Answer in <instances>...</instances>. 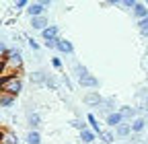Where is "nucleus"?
Wrapping results in <instances>:
<instances>
[{
  "mask_svg": "<svg viewBox=\"0 0 148 144\" xmlns=\"http://www.w3.org/2000/svg\"><path fill=\"white\" fill-rule=\"evenodd\" d=\"M86 123L90 125V130H92V132H95L97 136H101V134H103V130H101V125H99V121H97V117H95V115H92V113H88V115H86Z\"/></svg>",
  "mask_w": 148,
  "mask_h": 144,
  "instance_id": "nucleus-14",
  "label": "nucleus"
},
{
  "mask_svg": "<svg viewBox=\"0 0 148 144\" xmlns=\"http://www.w3.org/2000/svg\"><path fill=\"white\" fill-rule=\"evenodd\" d=\"M78 84L84 86V88H97L99 86V80H97V76H92L90 72H88V74H84L82 78H78Z\"/></svg>",
  "mask_w": 148,
  "mask_h": 144,
  "instance_id": "nucleus-6",
  "label": "nucleus"
},
{
  "mask_svg": "<svg viewBox=\"0 0 148 144\" xmlns=\"http://www.w3.org/2000/svg\"><path fill=\"white\" fill-rule=\"evenodd\" d=\"M8 49H10V47H6L4 41H0V60H4V58L8 56Z\"/></svg>",
  "mask_w": 148,
  "mask_h": 144,
  "instance_id": "nucleus-28",
  "label": "nucleus"
},
{
  "mask_svg": "<svg viewBox=\"0 0 148 144\" xmlns=\"http://www.w3.org/2000/svg\"><path fill=\"white\" fill-rule=\"evenodd\" d=\"M12 103H14V97L12 95L0 91V107H12Z\"/></svg>",
  "mask_w": 148,
  "mask_h": 144,
  "instance_id": "nucleus-19",
  "label": "nucleus"
},
{
  "mask_svg": "<svg viewBox=\"0 0 148 144\" xmlns=\"http://www.w3.org/2000/svg\"><path fill=\"white\" fill-rule=\"evenodd\" d=\"M113 105H115V101H113V99H103V103H101L99 109H101V111L105 113V117H107L109 113H113V109H115Z\"/></svg>",
  "mask_w": 148,
  "mask_h": 144,
  "instance_id": "nucleus-16",
  "label": "nucleus"
},
{
  "mask_svg": "<svg viewBox=\"0 0 148 144\" xmlns=\"http://www.w3.org/2000/svg\"><path fill=\"white\" fill-rule=\"evenodd\" d=\"M58 51H62V53H72L74 51V45H72V41H68V39H58V47H56Z\"/></svg>",
  "mask_w": 148,
  "mask_h": 144,
  "instance_id": "nucleus-13",
  "label": "nucleus"
},
{
  "mask_svg": "<svg viewBox=\"0 0 148 144\" xmlns=\"http://www.w3.org/2000/svg\"><path fill=\"white\" fill-rule=\"evenodd\" d=\"M130 125H132V132L140 134V132H144V128H146V117H136Z\"/></svg>",
  "mask_w": 148,
  "mask_h": 144,
  "instance_id": "nucleus-17",
  "label": "nucleus"
},
{
  "mask_svg": "<svg viewBox=\"0 0 148 144\" xmlns=\"http://www.w3.org/2000/svg\"><path fill=\"white\" fill-rule=\"evenodd\" d=\"M51 66H53L56 70H62V60H60V58H51Z\"/></svg>",
  "mask_w": 148,
  "mask_h": 144,
  "instance_id": "nucleus-30",
  "label": "nucleus"
},
{
  "mask_svg": "<svg viewBox=\"0 0 148 144\" xmlns=\"http://www.w3.org/2000/svg\"><path fill=\"white\" fill-rule=\"evenodd\" d=\"M121 115H123V119H136V117H140L138 115V109H134V107H119V109H117Z\"/></svg>",
  "mask_w": 148,
  "mask_h": 144,
  "instance_id": "nucleus-12",
  "label": "nucleus"
},
{
  "mask_svg": "<svg viewBox=\"0 0 148 144\" xmlns=\"http://www.w3.org/2000/svg\"><path fill=\"white\" fill-rule=\"evenodd\" d=\"M115 134H117L119 138H127L130 134H132V125H130V123H121V125H117V128H115Z\"/></svg>",
  "mask_w": 148,
  "mask_h": 144,
  "instance_id": "nucleus-18",
  "label": "nucleus"
},
{
  "mask_svg": "<svg viewBox=\"0 0 148 144\" xmlns=\"http://www.w3.org/2000/svg\"><path fill=\"white\" fill-rule=\"evenodd\" d=\"M0 62H2V60H0Z\"/></svg>",
  "mask_w": 148,
  "mask_h": 144,
  "instance_id": "nucleus-34",
  "label": "nucleus"
},
{
  "mask_svg": "<svg viewBox=\"0 0 148 144\" xmlns=\"http://www.w3.org/2000/svg\"><path fill=\"white\" fill-rule=\"evenodd\" d=\"M27 144H41V136H39V132H29L27 134Z\"/></svg>",
  "mask_w": 148,
  "mask_h": 144,
  "instance_id": "nucleus-21",
  "label": "nucleus"
},
{
  "mask_svg": "<svg viewBox=\"0 0 148 144\" xmlns=\"http://www.w3.org/2000/svg\"><path fill=\"white\" fill-rule=\"evenodd\" d=\"M47 76H49V74H45L43 70H35V72H31V74H29V80H31L33 84L43 86V84L47 82Z\"/></svg>",
  "mask_w": 148,
  "mask_h": 144,
  "instance_id": "nucleus-5",
  "label": "nucleus"
},
{
  "mask_svg": "<svg viewBox=\"0 0 148 144\" xmlns=\"http://www.w3.org/2000/svg\"><path fill=\"white\" fill-rule=\"evenodd\" d=\"M31 2H27V0H16V2H12V6L16 8V10H23V8H27Z\"/></svg>",
  "mask_w": 148,
  "mask_h": 144,
  "instance_id": "nucleus-26",
  "label": "nucleus"
},
{
  "mask_svg": "<svg viewBox=\"0 0 148 144\" xmlns=\"http://www.w3.org/2000/svg\"><path fill=\"white\" fill-rule=\"evenodd\" d=\"M105 121H107L109 128H117V125L123 123V115H121L119 111H113V113H109V115L105 117Z\"/></svg>",
  "mask_w": 148,
  "mask_h": 144,
  "instance_id": "nucleus-7",
  "label": "nucleus"
},
{
  "mask_svg": "<svg viewBox=\"0 0 148 144\" xmlns=\"http://www.w3.org/2000/svg\"><path fill=\"white\" fill-rule=\"evenodd\" d=\"M132 12L136 14V19H138V21L148 19V8H146V2H136V6H134V10H132Z\"/></svg>",
  "mask_w": 148,
  "mask_h": 144,
  "instance_id": "nucleus-9",
  "label": "nucleus"
},
{
  "mask_svg": "<svg viewBox=\"0 0 148 144\" xmlns=\"http://www.w3.org/2000/svg\"><path fill=\"white\" fill-rule=\"evenodd\" d=\"M80 140H82V144H92V142L97 140V134L92 132L90 128H86V130L80 132Z\"/></svg>",
  "mask_w": 148,
  "mask_h": 144,
  "instance_id": "nucleus-15",
  "label": "nucleus"
},
{
  "mask_svg": "<svg viewBox=\"0 0 148 144\" xmlns=\"http://www.w3.org/2000/svg\"><path fill=\"white\" fill-rule=\"evenodd\" d=\"M70 125H72V128H76L78 132H82V130H86V123L80 119V117H76V119H72L70 121Z\"/></svg>",
  "mask_w": 148,
  "mask_h": 144,
  "instance_id": "nucleus-24",
  "label": "nucleus"
},
{
  "mask_svg": "<svg viewBox=\"0 0 148 144\" xmlns=\"http://www.w3.org/2000/svg\"><path fill=\"white\" fill-rule=\"evenodd\" d=\"M27 43H29V47H31V49H39V43H37L33 37H27Z\"/></svg>",
  "mask_w": 148,
  "mask_h": 144,
  "instance_id": "nucleus-31",
  "label": "nucleus"
},
{
  "mask_svg": "<svg viewBox=\"0 0 148 144\" xmlns=\"http://www.w3.org/2000/svg\"><path fill=\"white\" fill-rule=\"evenodd\" d=\"M138 29H140V33L144 35V37H148V19L138 21Z\"/></svg>",
  "mask_w": 148,
  "mask_h": 144,
  "instance_id": "nucleus-25",
  "label": "nucleus"
},
{
  "mask_svg": "<svg viewBox=\"0 0 148 144\" xmlns=\"http://www.w3.org/2000/svg\"><path fill=\"white\" fill-rule=\"evenodd\" d=\"M84 103L90 105V107H101L103 99H101L99 93H86V95H84Z\"/></svg>",
  "mask_w": 148,
  "mask_h": 144,
  "instance_id": "nucleus-8",
  "label": "nucleus"
},
{
  "mask_svg": "<svg viewBox=\"0 0 148 144\" xmlns=\"http://www.w3.org/2000/svg\"><path fill=\"white\" fill-rule=\"evenodd\" d=\"M119 6H123V8H132V10H134V6H136V0H121V2H119Z\"/></svg>",
  "mask_w": 148,
  "mask_h": 144,
  "instance_id": "nucleus-29",
  "label": "nucleus"
},
{
  "mask_svg": "<svg viewBox=\"0 0 148 144\" xmlns=\"http://www.w3.org/2000/svg\"><path fill=\"white\" fill-rule=\"evenodd\" d=\"M27 123H29V128H31L33 132H37V128L41 125V115L35 113V111H31V113L27 115Z\"/></svg>",
  "mask_w": 148,
  "mask_h": 144,
  "instance_id": "nucleus-11",
  "label": "nucleus"
},
{
  "mask_svg": "<svg viewBox=\"0 0 148 144\" xmlns=\"http://www.w3.org/2000/svg\"><path fill=\"white\" fill-rule=\"evenodd\" d=\"M31 27L35 31H45L49 25H47V19H45V14L43 16H35V19H31Z\"/></svg>",
  "mask_w": 148,
  "mask_h": 144,
  "instance_id": "nucleus-10",
  "label": "nucleus"
},
{
  "mask_svg": "<svg viewBox=\"0 0 148 144\" xmlns=\"http://www.w3.org/2000/svg\"><path fill=\"white\" fill-rule=\"evenodd\" d=\"M62 78H64V82H66V86H68V88H72V82H70V78H68V76H66V74H64V76H62Z\"/></svg>",
  "mask_w": 148,
  "mask_h": 144,
  "instance_id": "nucleus-32",
  "label": "nucleus"
},
{
  "mask_svg": "<svg viewBox=\"0 0 148 144\" xmlns=\"http://www.w3.org/2000/svg\"><path fill=\"white\" fill-rule=\"evenodd\" d=\"M47 6H49V0H43V2H31L27 6V14L31 16V19H35V16H43Z\"/></svg>",
  "mask_w": 148,
  "mask_h": 144,
  "instance_id": "nucleus-3",
  "label": "nucleus"
},
{
  "mask_svg": "<svg viewBox=\"0 0 148 144\" xmlns=\"http://www.w3.org/2000/svg\"><path fill=\"white\" fill-rule=\"evenodd\" d=\"M43 35V43L45 41H56V39H60V27L58 25H49L45 31H41Z\"/></svg>",
  "mask_w": 148,
  "mask_h": 144,
  "instance_id": "nucleus-4",
  "label": "nucleus"
},
{
  "mask_svg": "<svg viewBox=\"0 0 148 144\" xmlns=\"http://www.w3.org/2000/svg\"><path fill=\"white\" fill-rule=\"evenodd\" d=\"M21 91H23V78H21V76H8V78H2V93H8V95L16 97Z\"/></svg>",
  "mask_w": 148,
  "mask_h": 144,
  "instance_id": "nucleus-2",
  "label": "nucleus"
},
{
  "mask_svg": "<svg viewBox=\"0 0 148 144\" xmlns=\"http://www.w3.org/2000/svg\"><path fill=\"white\" fill-rule=\"evenodd\" d=\"M45 86H49L51 91H56V88H58V80H56V78L49 74V76H47V82H45Z\"/></svg>",
  "mask_w": 148,
  "mask_h": 144,
  "instance_id": "nucleus-27",
  "label": "nucleus"
},
{
  "mask_svg": "<svg viewBox=\"0 0 148 144\" xmlns=\"http://www.w3.org/2000/svg\"><path fill=\"white\" fill-rule=\"evenodd\" d=\"M101 140H103V142H107V144H111V142L115 140V134L111 132V130H103V134H101Z\"/></svg>",
  "mask_w": 148,
  "mask_h": 144,
  "instance_id": "nucleus-23",
  "label": "nucleus"
},
{
  "mask_svg": "<svg viewBox=\"0 0 148 144\" xmlns=\"http://www.w3.org/2000/svg\"><path fill=\"white\" fill-rule=\"evenodd\" d=\"M0 144H18V140L12 132H4L2 138H0Z\"/></svg>",
  "mask_w": 148,
  "mask_h": 144,
  "instance_id": "nucleus-20",
  "label": "nucleus"
},
{
  "mask_svg": "<svg viewBox=\"0 0 148 144\" xmlns=\"http://www.w3.org/2000/svg\"><path fill=\"white\" fill-rule=\"evenodd\" d=\"M74 74H76V78H82L84 74H88V70L82 64H74Z\"/></svg>",
  "mask_w": 148,
  "mask_h": 144,
  "instance_id": "nucleus-22",
  "label": "nucleus"
},
{
  "mask_svg": "<svg viewBox=\"0 0 148 144\" xmlns=\"http://www.w3.org/2000/svg\"><path fill=\"white\" fill-rule=\"evenodd\" d=\"M144 109H148V97H146V103H144Z\"/></svg>",
  "mask_w": 148,
  "mask_h": 144,
  "instance_id": "nucleus-33",
  "label": "nucleus"
},
{
  "mask_svg": "<svg viewBox=\"0 0 148 144\" xmlns=\"http://www.w3.org/2000/svg\"><path fill=\"white\" fill-rule=\"evenodd\" d=\"M23 72V56L16 47L8 49V56L0 62V78H8V76H18Z\"/></svg>",
  "mask_w": 148,
  "mask_h": 144,
  "instance_id": "nucleus-1",
  "label": "nucleus"
}]
</instances>
